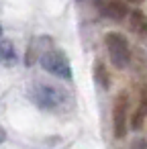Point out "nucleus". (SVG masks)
Instances as JSON below:
<instances>
[{
    "instance_id": "f257e3e1",
    "label": "nucleus",
    "mask_w": 147,
    "mask_h": 149,
    "mask_svg": "<svg viewBox=\"0 0 147 149\" xmlns=\"http://www.w3.org/2000/svg\"><path fill=\"white\" fill-rule=\"evenodd\" d=\"M104 43H106V51H108V57H110L112 65L118 68V70H125L129 65V59H131V51H129V43H127L125 35L108 33Z\"/></svg>"
},
{
    "instance_id": "f03ea898",
    "label": "nucleus",
    "mask_w": 147,
    "mask_h": 149,
    "mask_svg": "<svg viewBox=\"0 0 147 149\" xmlns=\"http://www.w3.org/2000/svg\"><path fill=\"white\" fill-rule=\"evenodd\" d=\"M41 65L47 70V72H51L53 76H57V78H72V65H70V59H68V55L63 53V51H59V49H49V51H45L43 53V57H41Z\"/></svg>"
},
{
    "instance_id": "7ed1b4c3",
    "label": "nucleus",
    "mask_w": 147,
    "mask_h": 149,
    "mask_svg": "<svg viewBox=\"0 0 147 149\" xmlns=\"http://www.w3.org/2000/svg\"><path fill=\"white\" fill-rule=\"evenodd\" d=\"M33 98L35 102L41 106V108H47V110H53L57 108L61 102H63V92L55 86H49V84H39L35 90H33Z\"/></svg>"
},
{
    "instance_id": "20e7f679",
    "label": "nucleus",
    "mask_w": 147,
    "mask_h": 149,
    "mask_svg": "<svg viewBox=\"0 0 147 149\" xmlns=\"http://www.w3.org/2000/svg\"><path fill=\"white\" fill-rule=\"evenodd\" d=\"M112 127H114V135L118 139H123L127 135V127H129V100H127L125 92L118 94L116 104L112 108Z\"/></svg>"
},
{
    "instance_id": "39448f33",
    "label": "nucleus",
    "mask_w": 147,
    "mask_h": 149,
    "mask_svg": "<svg viewBox=\"0 0 147 149\" xmlns=\"http://www.w3.org/2000/svg\"><path fill=\"white\" fill-rule=\"evenodd\" d=\"M102 15L106 19H110V21H123L129 15V10H127V6L121 2V0H106L102 4Z\"/></svg>"
},
{
    "instance_id": "423d86ee",
    "label": "nucleus",
    "mask_w": 147,
    "mask_h": 149,
    "mask_svg": "<svg viewBox=\"0 0 147 149\" xmlns=\"http://www.w3.org/2000/svg\"><path fill=\"white\" fill-rule=\"evenodd\" d=\"M131 27H133V31L145 35L147 33V17L143 13H139V10L131 13Z\"/></svg>"
},
{
    "instance_id": "0eeeda50",
    "label": "nucleus",
    "mask_w": 147,
    "mask_h": 149,
    "mask_svg": "<svg viewBox=\"0 0 147 149\" xmlns=\"http://www.w3.org/2000/svg\"><path fill=\"white\" fill-rule=\"evenodd\" d=\"M94 76H96V80H98L104 88H108V74H106V70H104L102 63H96V65H94Z\"/></svg>"
},
{
    "instance_id": "6e6552de",
    "label": "nucleus",
    "mask_w": 147,
    "mask_h": 149,
    "mask_svg": "<svg viewBox=\"0 0 147 149\" xmlns=\"http://www.w3.org/2000/svg\"><path fill=\"white\" fill-rule=\"evenodd\" d=\"M129 149H147V141L139 137V139H135V141L131 143V147H129Z\"/></svg>"
},
{
    "instance_id": "1a4fd4ad",
    "label": "nucleus",
    "mask_w": 147,
    "mask_h": 149,
    "mask_svg": "<svg viewBox=\"0 0 147 149\" xmlns=\"http://www.w3.org/2000/svg\"><path fill=\"white\" fill-rule=\"evenodd\" d=\"M4 139H6V133H4V129H2V127H0V143H2Z\"/></svg>"
},
{
    "instance_id": "9d476101",
    "label": "nucleus",
    "mask_w": 147,
    "mask_h": 149,
    "mask_svg": "<svg viewBox=\"0 0 147 149\" xmlns=\"http://www.w3.org/2000/svg\"><path fill=\"white\" fill-rule=\"evenodd\" d=\"M123 2H131V4H141L143 0H123Z\"/></svg>"
},
{
    "instance_id": "9b49d317",
    "label": "nucleus",
    "mask_w": 147,
    "mask_h": 149,
    "mask_svg": "<svg viewBox=\"0 0 147 149\" xmlns=\"http://www.w3.org/2000/svg\"><path fill=\"white\" fill-rule=\"evenodd\" d=\"M143 110H145V112H147V98H145V100H143Z\"/></svg>"
}]
</instances>
